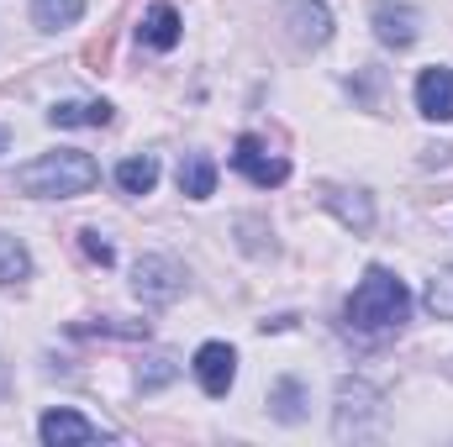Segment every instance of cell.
I'll list each match as a JSON object with an SVG mask.
<instances>
[{"instance_id": "3957f363", "label": "cell", "mask_w": 453, "mask_h": 447, "mask_svg": "<svg viewBox=\"0 0 453 447\" xmlns=\"http://www.w3.org/2000/svg\"><path fill=\"white\" fill-rule=\"evenodd\" d=\"M132 290H137V300H148V306H169V300H180V290H185V269H180L174 258H164V253H142V258L132 263Z\"/></svg>"}, {"instance_id": "7c38bea8", "label": "cell", "mask_w": 453, "mask_h": 447, "mask_svg": "<svg viewBox=\"0 0 453 447\" xmlns=\"http://www.w3.org/2000/svg\"><path fill=\"white\" fill-rule=\"evenodd\" d=\"M180 195H190V201H211L217 195V163L206 153H190L180 163Z\"/></svg>"}, {"instance_id": "ac0fdd59", "label": "cell", "mask_w": 453, "mask_h": 447, "mask_svg": "<svg viewBox=\"0 0 453 447\" xmlns=\"http://www.w3.org/2000/svg\"><path fill=\"white\" fill-rule=\"evenodd\" d=\"M422 306H427L433 316L453 322V263H449V269H438V274L427 279V290H422Z\"/></svg>"}, {"instance_id": "ba28073f", "label": "cell", "mask_w": 453, "mask_h": 447, "mask_svg": "<svg viewBox=\"0 0 453 447\" xmlns=\"http://www.w3.org/2000/svg\"><path fill=\"white\" fill-rule=\"evenodd\" d=\"M417 111L427 121H453V69L433 64L417 74Z\"/></svg>"}, {"instance_id": "603a6c76", "label": "cell", "mask_w": 453, "mask_h": 447, "mask_svg": "<svg viewBox=\"0 0 453 447\" xmlns=\"http://www.w3.org/2000/svg\"><path fill=\"white\" fill-rule=\"evenodd\" d=\"M0 148H5V132H0Z\"/></svg>"}, {"instance_id": "7a4b0ae2", "label": "cell", "mask_w": 453, "mask_h": 447, "mask_svg": "<svg viewBox=\"0 0 453 447\" xmlns=\"http://www.w3.org/2000/svg\"><path fill=\"white\" fill-rule=\"evenodd\" d=\"M406 311H411V295L390 269H369L358 279V290L348 295V327L353 332H395L406 322Z\"/></svg>"}, {"instance_id": "52a82bcc", "label": "cell", "mask_w": 453, "mask_h": 447, "mask_svg": "<svg viewBox=\"0 0 453 447\" xmlns=\"http://www.w3.org/2000/svg\"><path fill=\"white\" fill-rule=\"evenodd\" d=\"M196 379H201V390H206L211 400H222L226 390H232V379H237V352H232L226 342H206V347L196 352Z\"/></svg>"}, {"instance_id": "5bb4252c", "label": "cell", "mask_w": 453, "mask_h": 447, "mask_svg": "<svg viewBox=\"0 0 453 447\" xmlns=\"http://www.w3.org/2000/svg\"><path fill=\"white\" fill-rule=\"evenodd\" d=\"M322 201H327L348 226H358V231H369V226H374V206H369V195H364V190H327Z\"/></svg>"}, {"instance_id": "7402d4cb", "label": "cell", "mask_w": 453, "mask_h": 447, "mask_svg": "<svg viewBox=\"0 0 453 447\" xmlns=\"http://www.w3.org/2000/svg\"><path fill=\"white\" fill-rule=\"evenodd\" d=\"M80 242H85V253H90V258H96V263H101V269H111V263H116L111 242H106V237H101V231H80Z\"/></svg>"}, {"instance_id": "5b68a950", "label": "cell", "mask_w": 453, "mask_h": 447, "mask_svg": "<svg viewBox=\"0 0 453 447\" xmlns=\"http://www.w3.org/2000/svg\"><path fill=\"white\" fill-rule=\"evenodd\" d=\"M37 432H42V443H48V447H85V443H106V432H101L96 421H85L80 411H69V405L48 411V416L37 421Z\"/></svg>"}, {"instance_id": "30bf717a", "label": "cell", "mask_w": 453, "mask_h": 447, "mask_svg": "<svg viewBox=\"0 0 453 447\" xmlns=\"http://www.w3.org/2000/svg\"><path fill=\"white\" fill-rule=\"evenodd\" d=\"M374 400H380V395H374V390H369L364 379H342V384H338V437L358 432V421L380 411Z\"/></svg>"}, {"instance_id": "277c9868", "label": "cell", "mask_w": 453, "mask_h": 447, "mask_svg": "<svg viewBox=\"0 0 453 447\" xmlns=\"http://www.w3.org/2000/svg\"><path fill=\"white\" fill-rule=\"evenodd\" d=\"M232 169H237L242 179H253L258 190H269V185H285V179H290V163H285V158H274L258 137H237V148H232Z\"/></svg>"}, {"instance_id": "e0dca14e", "label": "cell", "mask_w": 453, "mask_h": 447, "mask_svg": "<svg viewBox=\"0 0 453 447\" xmlns=\"http://www.w3.org/2000/svg\"><path fill=\"white\" fill-rule=\"evenodd\" d=\"M174 374H180V358H174V352H153V358H142V363H137V390H142V395H153V390H164Z\"/></svg>"}, {"instance_id": "9a60e30c", "label": "cell", "mask_w": 453, "mask_h": 447, "mask_svg": "<svg viewBox=\"0 0 453 447\" xmlns=\"http://www.w3.org/2000/svg\"><path fill=\"white\" fill-rule=\"evenodd\" d=\"M116 185H121L127 195H148V190L158 185V158H148V153H142V158H121V163H116Z\"/></svg>"}, {"instance_id": "ffe728a7", "label": "cell", "mask_w": 453, "mask_h": 447, "mask_svg": "<svg viewBox=\"0 0 453 447\" xmlns=\"http://www.w3.org/2000/svg\"><path fill=\"white\" fill-rule=\"evenodd\" d=\"M32 274V258L16 237H0V284H21Z\"/></svg>"}, {"instance_id": "4fadbf2b", "label": "cell", "mask_w": 453, "mask_h": 447, "mask_svg": "<svg viewBox=\"0 0 453 447\" xmlns=\"http://www.w3.org/2000/svg\"><path fill=\"white\" fill-rule=\"evenodd\" d=\"M53 126H106L111 121V106L106 101H58L53 111H48Z\"/></svg>"}, {"instance_id": "9c48e42d", "label": "cell", "mask_w": 453, "mask_h": 447, "mask_svg": "<svg viewBox=\"0 0 453 447\" xmlns=\"http://www.w3.org/2000/svg\"><path fill=\"white\" fill-rule=\"evenodd\" d=\"M417 32H422V16H417L411 5H395V0H380V5H374V37H380L385 48H411Z\"/></svg>"}, {"instance_id": "2e32d148", "label": "cell", "mask_w": 453, "mask_h": 447, "mask_svg": "<svg viewBox=\"0 0 453 447\" xmlns=\"http://www.w3.org/2000/svg\"><path fill=\"white\" fill-rule=\"evenodd\" d=\"M85 16V0H32V21L42 32H58V27H74Z\"/></svg>"}, {"instance_id": "44dd1931", "label": "cell", "mask_w": 453, "mask_h": 447, "mask_svg": "<svg viewBox=\"0 0 453 447\" xmlns=\"http://www.w3.org/2000/svg\"><path fill=\"white\" fill-rule=\"evenodd\" d=\"M85 69L90 74H106L111 69V32H101L96 42H85Z\"/></svg>"}, {"instance_id": "d6986e66", "label": "cell", "mask_w": 453, "mask_h": 447, "mask_svg": "<svg viewBox=\"0 0 453 447\" xmlns=\"http://www.w3.org/2000/svg\"><path fill=\"white\" fill-rule=\"evenodd\" d=\"M301 400H306V390H301V379H280V384H274V395H269V405H274V416H280L285 427L306 416V411H301Z\"/></svg>"}, {"instance_id": "8fae6325", "label": "cell", "mask_w": 453, "mask_h": 447, "mask_svg": "<svg viewBox=\"0 0 453 447\" xmlns=\"http://www.w3.org/2000/svg\"><path fill=\"white\" fill-rule=\"evenodd\" d=\"M137 37L148 42V48H158V53H169L174 42H180V11L174 5H148V16H142V27H137Z\"/></svg>"}, {"instance_id": "8992f818", "label": "cell", "mask_w": 453, "mask_h": 447, "mask_svg": "<svg viewBox=\"0 0 453 447\" xmlns=\"http://www.w3.org/2000/svg\"><path fill=\"white\" fill-rule=\"evenodd\" d=\"M285 27L301 48H322L333 37V11L322 0H285Z\"/></svg>"}, {"instance_id": "6da1fadb", "label": "cell", "mask_w": 453, "mask_h": 447, "mask_svg": "<svg viewBox=\"0 0 453 447\" xmlns=\"http://www.w3.org/2000/svg\"><path fill=\"white\" fill-rule=\"evenodd\" d=\"M96 179H101V163L90 153H80V148H58V153H42V158L16 169V190L37 195V201L85 195V190H96Z\"/></svg>"}]
</instances>
